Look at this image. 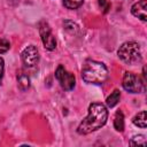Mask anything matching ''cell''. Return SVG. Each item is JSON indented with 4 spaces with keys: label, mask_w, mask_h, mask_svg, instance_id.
<instances>
[{
    "label": "cell",
    "mask_w": 147,
    "mask_h": 147,
    "mask_svg": "<svg viewBox=\"0 0 147 147\" xmlns=\"http://www.w3.org/2000/svg\"><path fill=\"white\" fill-rule=\"evenodd\" d=\"M87 116L77 127L79 134H88L101 129L108 119V109L101 102H92L87 109Z\"/></svg>",
    "instance_id": "obj_1"
},
{
    "label": "cell",
    "mask_w": 147,
    "mask_h": 147,
    "mask_svg": "<svg viewBox=\"0 0 147 147\" xmlns=\"http://www.w3.org/2000/svg\"><path fill=\"white\" fill-rule=\"evenodd\" d=\"M108 69L107 67L99 61L86 60L82 68V78L87 84L102 85L108 79Z\"/></svg>",
    "instance_id": "obj_2"
},
{
    "label": "cell",
    "mask_w": 147,
    "mask_h": 147,
    "mask_svg": "<svg viewBox=\"0 0 147 147\" xmlns=\"http://www.w3.org/2000/svg\"><path fill=\"white\" fill-rule=\"evenodd\" d=\"M117 55L126 64H136L141 61L140 46L136 41L123 42L117 51Z\"/></svg>",
    "instance_id": "obj_3"
},
{
    "label": "cell",
    "mask_w": 147,
    "mask_h": 147,
    "mask_svg": "<svg viewBox=\"0 0 147 147\" xmlns=\"http://www.w3.org/2000/svg\"><path fill=\"white\" fill-rule=\"evenodd\" d=\"M123 88L129 93H142L146 88V79L141 78L140 76L126 71L123 76Z\"/></svg>",
    "instance_id": "obj_4"
},
{
    "label": "cell",
    "mask_w": 147,
    "mask_h": 147,
    "mask_svg": "<svg viewBox=\"0 0 147 147\" xmlns=\"http://www.w3.org/2000/svg\"><path fill=\"white\" fill-rule=\"evenodd\" d=\"M55 78L57 79V82L60 83L61 87L64 90V91H71L74 90L75 85H76V78H75V75L67 71L64 69L63 65H59L55 70Z\"/></svg>",
    "instance_id": "obj_5"
},
{
    "label": "cell",
    "mask_w": 147,
    "mask_h": 147,
    "mask_svg": "<svg viewBox=\"0 0 147 147\" xmlns=\"http://www.w3.org/2000/svg\"><path fill=\"white\" fill-rule=\"evenodd\" d=\"M39 34H40V39L42 41L44 47L47 51H53L56 47V40L55 37L52 33L51 26L47 22H41L39 25Z\"/></svg>",
    "instance_id": "obj_6"
},
{
    "label": "cell",
    "mask_w": 147,
    "mask_h": 147,
    "mask_svg": "<svg viewBox=\"0 0 147 147\" xmlns=\"http://www.w3.org/2000/svg\"><path fill=\"white\" fill-rule=\"evenodd\" d=\"M39 51L34 45H29L26 46L22 53H21V60L23 64L28 68L34 67L39 62Z\"/></svg>",
    "instance_id": "obj_7"
},
{
    "label": "cell",
    "mask_w": 147,
    "mask_h": 147,
    "mask_svg": "<svg viewBox=\"0 0 147 147\" xmlns=\"http://www.w3.org/2000/svg\"><path fill=\"white\" fill-rule=\"evenodd\" d=\"M146 9H147V0H139L138 2H136V3L132 5L131 13H132L133 16L138 17L140 21L146 22L147 21Z\"/></svg>",
    "instance_id": "obj_8"
},
{
    "label": "cell",
    "mask_w": 147,
    "mask_h": 147,
    "mask_svg": "<svg viewBox=\"0 0 147 147\" xmlns=\"http://www.w3.org/2000/svg\"><path fill=\"white\" fill-rule=\"evenodd\" d=\"M132 122L136 126L140 127V129H146L147 126V117H146V110H141L140 113H138L133 118Z\"/></svg>",
    "instance_id": "obj_9"
},
{
    "label": "cell",
    "mask_w": 147,
    "mask_h": 147,
    "mask_svg": "<svg viewBox=\"0 0 147 147\" xmlns=\"http://www.w3.org/2000/svg\"><path fill=\"white\" fill-rule=\"evenodd\" d=\"M17 86L22 92H25L30 87V78L24 72H21L17 75Z\"/></svg>",
    "instance_id": "obj_10"
},
{
    "label": "cell",
    "mask_w": 147,
    "mask_h": 147,
    "mask_svg": "<svg viewBox=\"0 0 147 147\" xmlns=\"http://www.w3.org/2000/svg\"><path fill=\"white\" fill-rule=\"evenodd\" d=\"M114 129L117 132H123L124 131V115L121 110H117L115 114L114 118Z\"/></svg>",
    "instance_id": "obj_11"
},
{
    "label": "cell",
    "mask_w": 147,
    "mask_h": 147,
    "mask_svg": "<svg viewBox=\"0 0 147 147\" xmlns=\"http://www.w3.org/2000/svg\"><path fill=\"white\" fill-rule=\"evenodd\" d=\"M119 99H121V92H119L118 90H114V91L110 93V95L106 99V105H107L109 108H113V107H115V106L118 103Z\"/></svg>",
    "instance_id": "obj_12"
},
{
    "label": "cell",
    "mask_w": 147,
    "mask_h": 147,
    "mask_svg": "<svg viewBox=\"0 0 147 147\" xmlns=\"http://www.w3.org/2000/svg\"><path fill=\"white\" fill-rule=\"evenodd\" d=\"M83 2H84V0H63L64 7L68 9H71V10L78 9L83 5Z\"/></svg>",
    "instance_id": "obj_13"
},
{
    "label": "cell",
    "mask_w": 147,
    "mask_h": 147,
    "mask_svg": "<svg viewBox=\"0 0 147 147\" xmlns=\"http://www.w3.org/2000/svg\"><path fill=\"white\" fill-rule=\"evenodd\" d=\"M129 144L131 145V146H146L147 144H146V138H145V136H142V134H138V136H134L130 141H129Z\"/></svg>",
    "instance_id": "obj_14"
},
{
    "label": "cell",
    "mask_w": 147,
    "mask_h": 147,
    "mask_svg": "<svg viewBox=\"0 0 147 147\" xmlns=\"http://www.w3.org/2000/svg\"><path fill=\"white\" fill-rule=\"evenodd\" d=\"M10 48V42L9 40H7L6 38H1L0 39V54H5L9 51Z\"/></svg>",
    "instance_id": "obj_15"
},
{
    "label": "cell",
    "mask_w": 147,
    "mask_h": 147,
    "mask_svg": "<svg viewBox=\"0 0 147 147\" xmlns=\"http://www.w3.org/2000/svg\"><path fill=\"white\" fill-rule=\"evenodd\" d=\"M98 3H99V7L102 9V11L105 14L109 11V9H110V2L108 0H98Z\"/></svg>",
    "instance_id": "obj_16"
},
{
    "label": "cell",
    "mask_w": 147,
    "mask_h": 147,
    "mask_svg": "<svg viewBox=\"0 0 147 147\" xmlns=\"http://www.w3.org/2000/svg\"><path fill=\"white\" fill-rule=\"evenodd\" d=\"M70 24H71V26H68V25L63 24V25H64V28H65V30L70 31L71 33H77V32H79V26H78L76 23H74V22H70Z\"/></svg>",
    "instance_id": "obj_17"
},
{
    "label": "cell",
    "mask_w": 147,
    "mask_h": 147,
    "mask_svg": "<svg viewBox=\"0 0 147 147\" xmlns=\"http://www.w3.org/2000/svg\"><path fill=\"white\" fill-rule=\"evenodd\" d=\"M3 71H5V61H3V59L0 56V84H1V82H2Z\"/></svg>",
    "instance_id": "obj_18"
}]
</instances>
